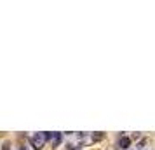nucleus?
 Masks as SVG:
<instances>
[{"label":"nucleus","instance_id":"1","mask_svg":"<svg viewBox=\"0 0 155 150\" xmlns=\"http://www.w3.org/2000/svg\"><path fill=\"white\" fill-rule=\"evenodd\" d=\"M30 143L33 145V149H37V150H38L40 147H42V145H44V143H45L44 133H37L35 136H31V138H30Z\"/></svg>","mask_w":155,"mask_h":150},{"label":"nucleus","instance_id":"2","mask_svg":"<svg viewBox=\"0 0 155 150\" xmlns=\"http://www.w3.org/2000/svg\"><path fill=\"white\" fill-rule=\"evenodd\" d=\"M129 145H131V138H129V136H120V138H119V149L127 150Z\"/></svg>","mask_w":155,"mask_h":150},{"label":"nucleus","instance_id":"3","mask_svg":"<svg viewBox=\"0 0 155 150\" xmlns=\"http://www.w3.org/2000/svg\"><path fill=\"white\" fill-rule=\"evenodd\" d=\"M61 140H63V135H61V133H54V135H52V145H54V147L61 145Z\"/></svg>","mask_w":155,"mask_h":150},{"label":"nucleus","instance_id":"4","mask_svg":"<svg viewBox=\"0 0 155 150\" xmlns=\"http://www.w3.org/2000/svg\"><path fill=\"white\" fill-rule=\"evenodd\" d=\"M103 136H105V133H94L92 135V142H99V140H103Z\"/></svg>","mask_w":155,"mask_h":150},{"label":"nucleus","instance_id":"5","mask_svg":"<svg viewBox=\"0 0 155 150\" xmlns=\"http://www.w3.org/2000/svg\"><path fill=\"white\" fill-rule=\"evenodd\" d=\"M147 143H148V138H141V140H140V142L136 143V147H138V149H143V147H145Z\"/></svg>","mask_w":155,"mask_h":150},{"label":"nucleus","instance_id":"6","mask_svg":"<svg viewBox=\"0 0 155 150\" xmlns=\"http://www.w3.org/2000/svg\"><path fill=\"white\" fill-rule=\"evenodd\" d=\"M52 135H54V133H49V131H45V133H44V138H45V142L52 140Z\"/></svg>","mask_w":155,"mask_h":150},{"label":"nucleus","instance_id":"7","mask_svg":"<svg viewBox=\"0 0 155 150\" xmlns=\"http://www.w3.org/2000/svg\"><path fill=\"white\" fill-rule=\"evenodd\" d=\"M66 150H79V147H73V145H68V147H66Z\"/></svg>","mask_w":155,"mask_h":150},{"label":"nucleus","instance_id":"8","mask_svg":"<svg viewBox=\"0 0 155 150\" xmlns=\"http://www.w3.org/2000/svg\"><path fill=\"white\" fill-rule=\"evenodd\" d=\"M9 147H10L9 143H3V147H2V150H10V149H9Z\"/></svg>","mask_w":155,"mask_h":150},{"label":"nucleus","instance_id":"9","mask_svg":"<svg viewBox=\"0 0 155 150\" xmlns=\"http://www.w3.org/2000/svg\"><path fill=\"white\" fill-rule=\"evenodd\" d=\"M21 150H26V147H21Z\"/></svg>","mask_w":155,"mask_h":150}]
</instances>
